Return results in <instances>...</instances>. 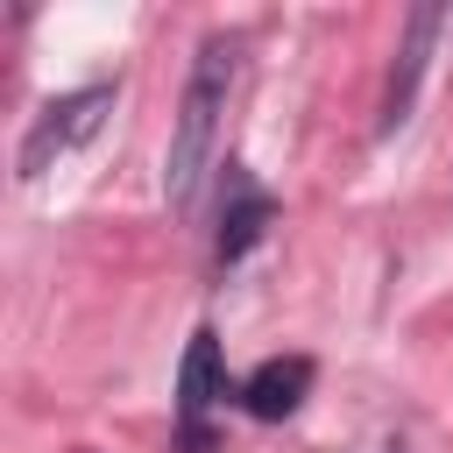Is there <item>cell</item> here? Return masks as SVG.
<instances>
[{"label":"cell","instance_id":"cell-1","mask_svg":"<svg viewBox=\"0 0 453 453\" xmlns=\"http://www.w3.org/2000/svg\"><path fill=\"white\" fill-rule=\"evenodd\" d=\"M226 92H234V42H226V35H205L198 57H191L184 99H177L170 156H163V205H170V212H191V205H198V184H205V170H212V142H219Z\"/></svg>","mask_w":453,"mask_h":453},{"label":"cell","instance_id":"cell-6","mask_svg":"<svg viewBox=\"0 0 453 453\" xmlns=\"http://www.w3.org/2000/svg\"><path fill=\"white\" fill-rule=\"evenodd\" d=\"M226 184H234V198L219 205V241H212V248H219V262H241V255L262 241V226L276 219V198H269L262 184H248L241 170H234Z\"/></svg>","mask_w":453,"mask_h":453},{"label":"cell","instance_id":"cell-7","mask_svg":"<svg viewBox=\"0 0 453 453\" xmlns=\"http://www.w3.org/2000/svg\"><path fill=\"white\" fill-rule=\"evenodd\" d=\"M382 453H403V446H396V439H389V446H382Z\"/></svg>","mask_w":453,"mask_h":453},{"label":"cell","instance_id":"cell-5","mask_svg":"<svg viewBox=\"0 0 453 453\" xmlns=\"http://www.w3.org/2000/svg\"><path fill=\"white\" fill-rule=\"evenodd\" d=\"M311 354H269L248 382H241V411L248 418H262V425H276V418H290L304 396H311Z\"/></svg>","mask_w":453,"mask_h":453},{"label":"cell","instance_id":"cell-4","mask_svg":"<svg viewBox=\"0 0 453 453\" xmlns=\"http://www.w3.org/2000/svg\"><path fill=\"white\" fill-rule=\"evenodd\" d=\"M219 396H241V382L219 375V333L198 326L191 347H184V368H177V425H184L191 446H205V411H212Z\"/></svg>","mask_w":453,"mask_h":453},{"label":"cell","instance_id":"cell-3","mask_svg":"<svg viewBox=\"0 0 453 453\" xmlns=\"http://www.w3.org/2000/svg\"><path fill=\"white\" fill-rule=\"evenodd\" d=\"M439 21H446L439 0H418L411 21H403V42H396V64H389V85H382V120H375L382 142H389V134L411 120V106H418V85H425V64H432V35H439Z\"/></svg>","mask_w":453,"mask_h":453},{"label":"cell","instance_id":"cell-2","mask_svg":"<svg viewBox=\"0 0 453 453\" xmlns=\"http://www.w3.org/2000/svg\"><path fill=\"white\" fill-rule=\"evenodd\" d=\"M106 106H113V85H106V78H99V85H78V92H64V99H50V106L28 120L21 149H14V177H42L57 156H71V149L106 120Z\"/></svg>","mask_w":453,"mask_h":453}]
</instances>
